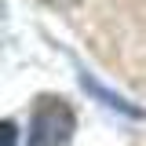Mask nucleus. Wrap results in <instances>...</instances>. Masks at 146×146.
<instances>
[{
	"instance_id": "4",
	"label": "nucleus",
	"mask_w": 146,
	"mask_h": 146,
	"mask_svg": "<svg viewBox=\"0 0 146 146\" xmlns=\"http://www.w3.org/2000/svg\"><path fill=\"white\" fill-rule=\"evenodd\" d=\"M48 7H58V11H66V7H77L80 0H44Z\"/></svg>"
},
{
	"instance_id": "2",
	"label": "nucleus",
	"mask_w": 146,
	"mask_h": 146,
	"mask_svg": "<svg viewBox=\"0 0 146 146\" xmlns=\"http://www.w3.org/2000/svg\"><path fill=\"white\" fill-rule=\"evenodd\" d=\"M80 88H84V91H91V95H95L102 106H110V110H121V113H128V117H143V110H139V106H131V102H128V99H121L117 91L102 88V84H99L91 73H80Z\"/></svg>"
},
{
	"instance_id": "3",
	"label": "nucleus",
	"mask_w": 146,
	"mask_h": 146,
	"mask_svg": "<svg viewBox=\"0 0 146 146\" xmlns=\"http://www.w3.org/2000/svg\"><path fill=\"white\" fill-rule=\"evenodd\" d=\"M4 146H15V121H4Z\"/></svg>"
},
{
	"instance_id": "1",
	"label": "nucleus",
	"mask_w": 146,
	"mask_h": 146,
	"mask_svg": "<svg viewBox=\"0 0 146 146\" xmlns=\"http://www.w3.org/2000/svg\"><path fill=\"white\" fill-rule=\"evenodd\" d=\"M73 128H77V117H73L70 102L58 95H40L33 106L26 146H66L73 139Z\"/></svg>"
}]
</instances>
